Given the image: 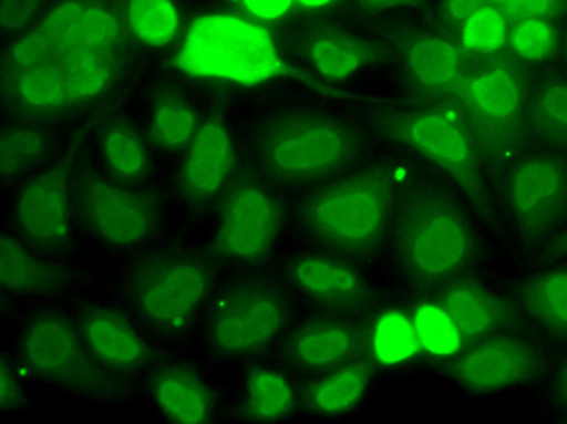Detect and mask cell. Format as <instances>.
Segmentation results:
<instances>
[{
    "instance_id": "cell-1",
    "label": "cell",
    "mask_w": 567,
    "mask_h": 424,
    "mask_svg": "<svg viewBox=\"0 0 567 424\" xmlns=\"http://www.w3.org/2000/svg\"><path fill=\"white\" fill-rule=\"evenodd\" d=\"M161 69L234 112L293 95L328 100L296 66L281 30L216 0H195L187 28Z\"/></svg>"
},
{
    "instance_id": "cell-2",
    "label": "cell",
    "mask_w": 567,
    "mask_h": 424,
    "mask_svg": "<svg viewBox=\"0 0 567 424\" xmlns=\"http://www.w3.org/2000/svg\"><path fill=\"white\" fill-rule=\"evenodd\" d=\"M245 158L289 197L354 170L383 148L357 105L308 95L236 112Z\"/></svg>"
},
{
    "instance_id": "cell-3",
    "label": "cell",
    "mask_w": 567,
    "mask_h": 424,
    "mask_svg": "<svg viewBox=\"0 0 567 424\" xmlns=\"http://www.w3.org/2000/svg\"><path fill=\"white\" fill-rule=\"evenodd\" d=\"M499 242L449 179L417 163L395 218L389 275L403 289H442L468 275H499Z\"/></svg>"
},
{
    "instance_id": "cell-4",
    "label": "cell",
    "mask_w": 567,
    "mask_h": 424,
    "mask_svg": "<svg viewBox=\"0 0 567 424\" xmlns=\"http://www.w3.org/2000/svg\"><path fill=\"white\" fill-rule=\"evenodd\" d=\"M415 168L405 153L383 146L354 170L293 195L291 240L342 252L389 275L395 218Z\"/></svg>"
},
{
    "instance_id": "cell-5",
    "label": "cell",
    "mask_w": 567,
    "mask_h": 424,
    "mask_svg": "<svg viewBox=\"0 0 567 424\" xmlns=\"http://www.w3.org/2000/svg\"><path fill=\"white\" fill-rule=\"evenodd\" d=\"M354 105L383 146L405 153L422 168L456 185L499 242L493 177L458 100L417 102L377 87L359 95Z\"/></svg>"
},
{
    "instance_id": "cell-6",
    "label": "cell",
    "mask_w": 567,
    "mask_h": 424,
    "mask_svg": "<svg viewBox=\"0 0 567 424\" xmlns=\"http://www.w3.org/2000/svg\"><path fill=\"white\" fill-rule=\"evenodd\" d=\"M224 269L183 234L114 267L110 293L134 311L165 347H195Z\"/></svg>"
},
{
    "instance_id": "cell-7",
    "label": "cell",
    "mask_w": 567,
    "mask_h": 424,
    "mask_svg": "<svg viewBox=\"0 0 567 424\" xmlns=\"http://www.w3.org/2000/svg\"><path fill=\"white\" fill-rule=\"evenodd\" d=\"M303 311L275 269L224 275L206 306L197 335L212 364L240 366L277 354L291 323Z\"/></svg>"
},
{
    "instance_id": "cell-8",
    "label": "cell",
    "mask_w": 567,
    "mask_h": 424,
    "mask_svg": "<svg viewBox=\"0 0 567 424\" xmlns=\"http://www.w3.org/2000/svg\"><path fill=\"white\" fill-rule=\"evenodd\" d=\"M10 347L47 389L95 407L141 403L138 385L110 374L90 352L71 303L37 306L20 313Z\"/></svg>"
},
{
    "instance_id": "cell-9",
    "label": "cell",
    "mask_w": 567,
    "mask_h": 424,
    "mask_svg": "<svg viewBox=\"0 0 567 424\" xmlns=\"http://www.w3.org/2000/svg\"><path fill=\"white\" fill-rule=\"evenodd\" d=\"M284 40L296 66L328 100L354 105L359 95L385 87L389 40L379 24L352 12L301 18L284 30Z\"/></svg>"
},
{
    "instance_id": "cell-10",
    "label": "cell",
    "mask_w": 567,
    "mask_h": 424,
    "mask_svg": "<svg viewBox=\"0 0 567 424\" xmlns=\"http://www.w3.org/2000/svg\"><path fill=\"white\" fill-rule=\"evenodd\" d=\"M81 226L87 248L117 267L179 234V218L163 187H136L107 175L85 156L79 170Z\"/></svg>"
},
{
    "instance_id": "cell-11",
    "label": "cell",
    "mask_w": 567,
    "mask_h": 424,
    "mask_svg": "<svg viewBox=\"0 0 567 424\" xmlns=\"http://www.w3.org/2000/svg\"><path fill=\"white\" fill-rule=\"evenodd\" d=\"M204 230V248L224 275L267 272L291 240V197L245 158L236 185Z\"/></svg>"
},
{
    "instance_id": "cell-12",
    "label": "cell",
    "mask_w": 567,
    "mask_h": 424,
    "mask_svg": "<svg viewBox=\"0 0 567 424\" xmlns=\"http://www.w3.org/2000/svg\"><path fill=\"white\" fill-rule=\"evenodd\" d=\"M493 189L502 252L514 265L536 260L567 221V156L532 144Z\"/></svg>"
},
{
    "instance_id": "cell-13",
    "label": "cell",
    "mask_w": 567,
    "mask_h": 424,
    "mask_svg": "<svg viewBox=\"0 0 567 424\" xmlns=\"http://www.w3.org/2000/svg\"><path fill=\"white\" fill-rule=\"evenodd\" d=\"M87 151V124H75L59 153L3 199V221L22 238L63 260L81 262L87 248L81 226L79 170Z\"/></svg>"
},
{
    "instance_id": "cell-14",
    "label": "cell",
    "mask_w": 567,
    "mask_h": 424,
    "mask_svg": "<svg viewBox=\"0 0 567 424\" xmlns=\"http://www.w3.org/2000/svg\"><path fill=\"white\" fill-rule=\"evenodd\" d=\"M243 165L245 148L236 112L221 102H209L199 134L163 179L179 224L206 228L236 185Z\"/></svg>"
},
{
    "instance_id": "cell-15",
    "label": "cell",
    "mask_w": 567,
    "mask_h": 424,
    "mask_svg": "<svg viewBox=\"0 0 567 424\" xmlns=\"http://www.w3.org/2000/svg\"><path fill=\"white\" fill-rule=\"evenodd\" d=\"M528 83L532 73L509 56L471 63L463 81L458 102L493 183L532 146Z\"/></svg>"
},
{
    "instance_id": "cell-16",
    "label": "cell",
    "mask_w": 567,
    "mask_h": 424,
    "mask_svg": "<svg viewBox=\"0 0 567 424\" xmlns=\"http://www.w3.org/2000/svg\"><path fill=\"white\" fill-rule=\"evenodd\" d=\"M389 40V79L385 90L417 102L458 100L471 69L456 30L422 15L383 28Z\"/></svg>"
},
{
    "instance_id": "cell-17",
    "label": "cell",
    "mask_w": 567,
    "mask_h": 424,
    "mask_svg": "<svg viewBox=\"0 0 567 424\" xmlns=\"http://www.w3.org/2000/svg\"><path fill=\"white\" fill-rule=\"evenodd\" d=\"M556 352L528 328L468 342L440 379L466 401H497L544 385Z\"/></svg>"
},
{
    "instance_id": "cell-18",
    "label": "cell",
    "mask_w": 567,
    "mask_h": 424,
    "mask_svg": "<svg viewBox=\"0 0 567 424\" xmlns=\"http://www.w3.org/2000/svg\"><path fill=\"white\" fill-rule=\"evenodd\" d=\"M275 272L301 308L313 311L364 316L391 287L381 269L299 240H289L279 252Z\"/></svg>"
},
{
    "instance_id": "cell-19",
    "label": "cell",
    "mask_w": 567,
    "mask_h": 424,
    "mask_svg": "<svg viewBox=\"0 0 567 424\" xmlns=\"http://www.w3.org/2000/svg\"><path fill=\"white\" fill-rule=\"evenodd\" d=\"M141 403L165 424L228 422V395L218 385L212 362L189 347H165L141 381Z\"/></svg>"
},
{
    "instance_id": "cell-20",
    "label": "cell",
    "mask_w": 567,
    "mask_h": 424,
    "mask_svg": "<svg viewBox=\"0 0 567 424\" xmlns=\"http://www.w3.org/2000/svg\"><path fill=\"white\" fill-rule=\"evenodd\" d=\"M93 285L81 262L63 260L0 221V301L12 318L37 306L71 303Z\"/></svg>"
},
{
    "instance_id": "cell-21",
    "label": "cell",
    "mask_w": 567,
    "mask_h": 424,
    "mask_svg": "<svg viewBox=\"0 0 567 424\" xmlns=\"http://www.w3.org/2000/svg\"><path fill=\"white\" fill-rule=\"evenodd\" d=\"M71 308L97 362L110 374L141 389L165 344L110 291H87L71 301Z\"/></svg>"
},
{
    "instance_id": "cell-22",
    "label": "cell",
    "mask_w": 567,
    "mask_h": 424,
    "mask_svg": "<svg viewBox=\"0 0 567 424\" xmlns=\"http://www.w3.org/2000/svg\"><path fill=\"white\" fill-rule=\"evenodd\" d=\"M138 117L163 165V179L195 141L204 124L209 100L179 75L153 69L136 97Z\"/></svg>"
},
{
    "instance_id": "cell-23",
    "label": "cell",
    "mask_w": 567,
    "mask_h": 424,
    "mask_svg": "<svg viewBox=\"0 0 567 424\" xmlns=\"http://www.w3.org/2000/svg\"><path fill=\"white\" fill-rule=\"evenodd\" d=\"M59 66L66 75L75 107L83 122L112 107L134 102L153 71L144 59L128 51H66Z\"/></svg>"
},
{
    "instance_id": "cell-24",
    "label": "cell",
    "mask_w": 567,
    "mask_h": 424,
    "mask_svg": "<svg viewBox=\"0 0 567 424\" xmlns=\"http://www.w3.org/2000/svg\"><path fill=\"white\" fill-rule=\"evenodd\" d=\"M277 356L301 379L364 356L362 316L303 308L284 335Z\"/></svg>"
},
{
    "instance_id": "cell-25",
    "label": "cell",
    "mask_w": 567,
    "mask_h": 424,
    "mask_svg": "<svg viewBox=\"0 0 567 424\" xmlns=\"http://www.w3.org/2000/svg\"><path fill=\"white\" fill-rule=\"evenodd\" d=\"M87 153L107 175L136 187H163V165L153 151L136 100L87 120Z\"/></svg>"
},
{
    "instance_id": "cell-26",
    "label": "cell",
    "mask_w": 567,
    "mask_h": 424,
    "mask_svg": "<svg viewBox=\"0 0 567 424\" xmlns=\"http://www.w3.org/2000/svg\"><path fill=\"white\" fill-rule=\"evenodd\" d=\"M301 422V376L277 354L257 356L238 366L228 395V424Z\"/></svg>"
},
{
    "instance_id": "cell-27",
    "label": "cell",
    "mask_w": 567,
    "mask_h": 424,
    "mask_svg": "<svg viewBox=\"0 0 567 424\" xmlns=\"http://www.w3.org/2000/svg\"><path fill=\"white\" fill-rule=\"evenodd\" d=\"M522 323L553 352H567V257H538L517 265L507 279Z\"/></svg>"
},
{
    "instance_id": "cell-28",
    "label": "cell",
    "mask_w": 567,
    "mask_h": 424,
    "mask_svg": "<svg viewBox=\"0 0 567 424\" xmlns=\"http://www.w3.org/2000/svg\"><path fill=\"white\" fill-rule=\"evenodd\" d=\"M364 359L385 383L424 374L422 352L412 325L405 291L389 287L362 316Z\"/></svg>"
},
{
    "instance_id": "cell-29",
    "label": "cell",
    "mask_w": 567,
    "mask_h": 424,
    "mask_svg": "<svg viewBox=\"0 0 567 424\" xmlns=\"http://www.w3.org/2000/svg\"><path fill=\"white\" fill-rule=\"evenodd\" d=\"M385 381L367 359L301 379V422L342 424L364 415Z\"/></svg>"
},
{
    "instance_id": "cell-30",
    "label": "cell",
    "mask_w": 567,
    "mask_h": 424,
    "mask_svg": "<svg viewBox=\"0 0 567 424\" xmlns=\"http://www.w3.org/2000/svg\"><path fill=\"white\" fill-rule=\"evenodd\" d=\"M63 54L66 51H128L122 0H54L40 22Z\"/></svg>"
},
{
    "instance_id": "cell-31",
    "label": "cell",
    "mask_w": 567,
    "mask_h": 424,
    "mask_svg": "<svg viewBox=\"0 0 567 424\" xmlns=\"http://www.w3.org/2000/svg\"><path fill=\"white\" fill-rule=\"evenodd\" d=\"M0 120H28L61 128L83 122L59 63L0 75Z\"/></svg>"
},
{
    "instance_id": "cell-32",
    "label": "cell",
    "mask_w": 567,
    "mask_h": 424,
    "mask_svg": "<svg viewBox=\"0 0 567 424\" xmlns=\"http://www.w3.org/2000/svg\"><path fill=\"white\" fill-rule=\"evenodd\" d=\"M434 291L456 318L466 342L524 325L507 281H502L499 275H468Z\"/></svg>"
},
{
    "instance_id": "cell-33",
    "label": "cell",
    "mask_w": 567,
    "mask_h": 424,
    "mask_svg": "<svg viewBox=\"0 0 567 424\" xmlns=\"http://www.w3.org/2000/svg\"><path fill=\"white\" fill-rule=\"evenodd\" d=\"M71 128L28 120H0V199H8L40 173L56 156Z\"/></svg>"
},
{
    "instance_id": "cell-34",
    "label": "cell",
    "mask_w": 567,
    "mask_h": 424,
    "mask_svg": "<svg viewBox=\"0 0 567 424\" xmlns=\"http://www.w3.org/2000/svg\"><path fill=\"white\" fill-rule=\"evenodd\" d=\"M192 6L195 0H122L134 54L151 69H161L187 28Z\"/></svg>"
},
{
    "instance_id": "cell-35",
    "label": "cell",
    "mask_w": 567,
    "mask_h": 424,
    "mask_svg": "<svg viewBox=\"0 0 567 424\" xmlns=\"http://www.w3.org/2000/svg\"><path fill=\"white\" fill-rule=\"evenodd\" d=\"M403 289V287H401ZM415 325L422 366L427 376H440L454 359L466 350V338L451 316L449 306L434 289H403Z\"/></svg>"
},
{
    "instance_id": "cell-36",
    "label": "cell",
    "mask_w": 567,
    "mask_h": 424,
    "mask_svg": "<svg viewBox=\"0 0 567 424\" xmlns=\"http://www.w3.org/2000/svg\"><path fill=\"white\" fill-rule=\"evenodd\" d=\"M528 134H532V144L560 151L567 156V69L560 63L532 73Z\"/></svg>"
},
{
    "instance_id": "cell-37",
    "label": "cell",
    "mask_w": 567,
    "mask_h": 424,
    "mask_svg": "<svg viewBox=\"0 0 567 424\" xmlns=\"http://www.w3.org/2000/svg\"><path fill=\"white\" fill-rule=\"evenodd\" d=\"M563 24L565 20H514L507 56L528 73L558 66L563 56Z\"/></svg>"
},
{
    "instance_id": "cell-38",
    "label": "cell",
    "mask_w": 567,
    "mask_h": 424,
    "mask_svg": "<svg viewBox=\"0 0 567 424\" xmlns=\"http://www.w3.org/2000/svg\"><path fill=\"white\" fill-rule=\"evenodd\" d=\"M512 22L509 10L502 6L483 3L481 8H475L456 28L463 54L468 56L471 63L507 56Z\"/></svg>"
},
{
    "instance_id": "cell-39",
    "label": "cell",
    "mask_w": 567,
    "mask_h": 424,
    "mask_svg": "<svg viewBox=\"0 0 567 424\" xmlns=\"http://www.w3.org/2000/svg\"><path fill=\"white\" fill-rule=\"evenodd\" d=\"M61 56V46L51 40V34L42 24H37V28L0 42V75L51 66V63H59Z\"/></svg>"
},
{
    "instance_id": "cell-40",
    "label": "cell",
    "mask_w": 567,
    "mask_h": 424,
    "mask_svg": "<svg viewBox=\"0 0 567 424\" xmlns=\"http://www.w3.org/2000/svg\"><path fill=\"white\" fill-rule=\"evenodd\" d=\"M40 381L8 344L0 354V413L30 415L40 407Z\"/></svg>"
},
{
    "instance_id": "cell-41",
    "label": "cell",
    "mask_w": 567,
    "mask_h": 424,
    "mask_svg": "<svg viewBox=\"0 0 567 424\" xmlns=\"http://www.w3.org/2000/svg\"><path fill=\"white\" fill-rule=\"evenodd\" d=\"M434 0H350L347 12L369 20L379 28H389V24L432 15Z\"/></svg>"
},
{
    "instance_id": "cell-42",
    "label": "cell",
    "mask_w": 567,
    "mask_h": 424,
    "mask_svg": "<svg viewBox=\"0 0 567 424\" xmlns=\"http://www.w3.org/2000/svg\"><path fill=\"white\" fill-rule=\"evenodd\" d=\"M216 3L281 32L301 20L299 0H216Z\"/></svg>"
},
{
    "instance_id": "cell-43",
    "label": "cell",
    "mask_w": 567,
    "mask_h": 424,
    "mask_svg": "<svg viewBox=\"0 0 567 424\" xmlns=\"http://www.w3.org/2000/svg\"><path fill=\"white\" fill-rule=\"evenodd\" d=\"M540 417L567 424V352L553 356L548 376L540 385Z\"/></svg>"
},
{
    "instance_id": "cell-44",
    "label": "cell",
    "mask_w": 567,
    "mask_h": 424,
    "mask_svg": "<svg viewBox=\"0 0 567 424\" xmlns=\"http://www.w3.org/2000/svg\"><path fill=\"white\" fill-rule=\"evenodd\" d=\"M54 0H0V42L44 20Z\"/></svg>"
},
{
    "instance_id": "cell-45",
    "label": "cell",
    "mask_w": 567,
    "mask_h": 424,
    "mask_svg": "<svg viewBox=\"0 0 567 424\" xmlns=\"http://www.w3.org/2000/svg\"><path fill=\"white\" fill-rule=\"evenodd\" d=\"M509 15L514 20H565L567 10L560 0H512Z\"/></svg>"
},
{
    "instance_id": "cell-46",
    "label": "cell",
    "mask_w": 567,
    "mask_h": 424,
    "mask_svg": "<svg viewBox=\"0 0 567 424\" xmlns=\"http://www.w3.org/2000/svg\"><path fill=\"white\" fill-rule=\"evenodd\" d=\"M483 0H434L432 15L449 24L451 30H456L458 24L466 20L475 8H481Z\"/></svg>"
},
{
    "instance_id": "cell-47",
    "label": "cell",
    "mask_w": 567,
    "mask_h": 424,
    "mask_svg": "<svg viewBox=\"0 0 567 424\" xmlns=\"http://www.w3.org/2000/svg\"><path fill=\"white\" fill-rule=\"evenodd\" d=\"M350 0H299L301 18H323V15H338L347 12Z\"/></svg>"
},
{
    "instance_id": "cell-48",
    "label": "cell",
    "mask_w": 567,
    "mask_h": 424,
    "mask_svg": "<svg viewBox=\"0 0 567 424\" xmlns=\"http://www.w3.org/2000/svg\"><path fill=\"white\" fill-rule=\"evenodd\" d=\"M538 257H567V221L563 224V228L558 230L556 238L548 242L546 250L540 252ZM538 257H536V260H538Z\"/></svg>"
},
{
    "instance_id": "cell-49",
    "label": "cell",
    "mask_w": 567,
    "mask_h": 424,
    "mask_svg": "<svg viewBox=\"0 0 567 424\" xmlns=\"http://www.w3.org/2000/svg\"><path fill=\"white\" fill-rule=\"evenodd\" d=\"M560 66L567 69V18L563 24V56H560Z\"/></svg>"
},
{
    "instance_id": "cell-50",
    "label": "cell",
    "mask_w": 567,
    "mask_h": 424,
    "mask_svg": "<svg viewBox=\"0 0 567 424\" xmlns=\"http://www.w3.org/2000/svg\"><path fill=\"white\" fill-rule=\"evenodd\" d=\"M483 3H489V6H502V8H509L512 0H483Z\"/></svg>"
},
{
    "instance_id": "cell-51",
    "label": "cell",
    "mask_w": 567,
    "mask_h": 424,
    "mask_svg": "<svg viewBox=\"0 0 567 424\" xmlns=\"http://www.w3.org/2000/svg\"><path fill=\"white\" fill-rule=\"evenodd\" d=\"M560 3H563V8H565V10H567V0H560Z\"/></svg>"
}]
</instances>
